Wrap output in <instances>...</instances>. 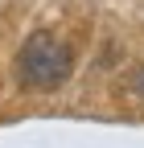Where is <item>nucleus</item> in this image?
Masks as SVG:
<instances>
[{
    "mask_svg": "<svg viewBox=\"0 0 144 148\" xmlns=\"http://www.w3.org/2000/svg\"><path fill=\"white\" fill-rule=\"evenodd\" d=\"M128 86H132V95H140V99H144V66L132 74V82H128Z\"/></svg>",
    "mask_w": 144,
    "mask_h": 148,
    "instance_id": "f03ea898",
    "label": "nucleus"
},
{
    "mask_svg": "<svg viewBox=\"0 0 144 148\" xmlns=\"http://www.w3.org/2000/svg\"><path fill=\"white\" fill-rule=\"evenodd\" d=\"M70 70H74V53L49 29L29 33L16 49V82L25 90H58L70 78Z\"/></svg>",
    "mask_w": 144,
    "mask_h": 148,
    "instance_id": "f257e3e1",
    "label": "nucleus"
}]
</instances>
